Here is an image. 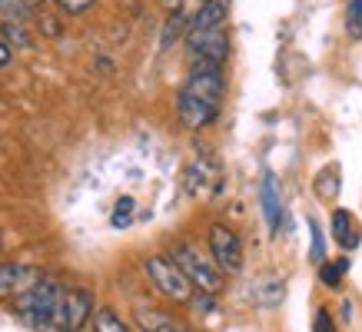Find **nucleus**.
<instances>
[{"mask_svg": "<svg viewBox=\"0 0 362 332\" xmlns=\"http://www.w3.org/2000/svg\"><path fill=\"white\" fill-rule=\"evenodd\" d=\"M0 13H4V20H23L30 7L23 0H0Z\"/></svg>", "mask_w": 362, "mask_h": 332, "instance_id": "nucleus-20", "label": "nucleus"}, {"mask_svg": "<svg viewBox=\"0 0 362 332\" xmlns=\"http://www.w3.org/2000/svg\"><path fill=\"white\" fill-rule=\"evenodd\" d=\"M166 7H170V11H173V7H180V4H183V0H163Z\"/></svg>", "mask_w": 362, "mask_h": 332, "instance_id": "nucleus-28", "label": "nucleus"}, {"mask_svg": "<svg viewBox=\"0 0 362 332\" xmlns=\"http://www.w3.org/2000/svg\"><path fill=\"white\" fill-rule=\"evenodd\" d=\"M346 33L362 40V0H346Z\"/></svg>", "mask_w": 362, "mask_h": 332, "instance_id": "nucleus-19", "label": "nucleus"}, {"mask_svg": "<svg viewBox=\"0 0 362 332\" xmlns=\"http://www.w3.org/2000/svg\"><path fill=\"white\" fill-rule=\"evenodd\" d=\"M279 299H283V279H279V283H266V296H263V302L266 306H276V302H279Z\"/></svg>", "mask_w": 362, "mask_h": 332, "instance_id": "nucleus-25", "label": "nucleus"}, {"mask_svg": "<svg viewBox=\"0 0 362 332\" xmlns=\"http://www.w3.org/2000/svg\"><path fill=\"white\" fill-rule=\"evenodd\" d=\"M209 256H213V263L220 266V273H226V276L243 273V243L240 236L230 226H223V223L209 226Z\"/></svg>", "mask_w": 362, "mask_h": 332, "instance_id": "nucleus-6", "label": "nucleus"}, {"mask_svg": "<svg viewBox=\"0 0 362 332\" xmlns=\"http://www.w3.org/2000/svg\"><path fill=\"white\" fill-rule=\"evenodd\" d=\"M170 259H173V263L183 269V276L189 279V286L197 289V292H209V296H220V292H223V273H220V266L213 263V259H206V256H199L197 246L176 243Z\"/></svg>", "mask_w": 362, "mask_h": 332, "instance_id": "nucleus-3", "label": "nucleus"}, {"mask_svg": "<svg viewBox=\"0 0 362 332\" xmlns=\"http://www.w3.org/2000/svg\"><path fill=\"white\" fill-rule=\"evenodd\" d=\"M189 57L193 64H220L230 57V33L226 27H209V30H189L187 33Z\"/></svg>", "mask_w": 362, "mask_h": 332, "instance_id": "nucleus-7", "label": "nucleus"}, {"mask_svg": "<svg viewBox=\"0 0 362 332\" xmlns=\"http://www.w3.org/2000/svg\"><path fill=\"white\" fill-rule=\"evenodd\" d=\"M346 273H349V259H336V263L322 259V263H319V283L329 286V289H339Z\"/></svg>", "mask_w": 362, "mask_h": 332, "instance_id": "nucleus-16", "label": "nucleus"}, {"mask_svg": "<svg viewBox=\"0 0 362 332\" xmlns=\"http://www.w3.org/2000/svg\"><path fill=\"white\" fill-rule=\"evenodd\" d=\"M313 332H336V322H332L329 309H319L316 319H313Z\"/></svg>", "mask_w": 362, "mask_h": 332, "instance_id": "nucleus-23", "label": "nucleus"}, {"mask_svg": "<svg viewBox=\"0 0 362 332\" xmlns=\"http://www.w3.org/2000/svg\"><path fill=\"white\" fill-rule=\"evenodd\" d=\"M133 322H136L140 332H189L187 322H180L173 312L153 309V306H140L133 312Z\"/></svg>", "mask_w": 362, "mask_h": 332, "instance_id": "nucleus-10", "label": "nucleus"}, {"mask_svg": "<svg viewBox=\"0 0 362 332\" xmlns=\"http://www.w3.org/2000/svg\"><path fill=\"white\" fill-rule=\"evenodd\" d=\"M329 230H332V239L349 253L356 246L362 243V232H359V223L352 220L349 210H332V220H329Z\"/></svg>", "mask_w": 362, "mask_h": 332, "instance_id": "nucleus-11", "label": "nucleus"}, {"mask_svg": "<svg viewBox=\"0 0 362 332\" xmlns=\"http://www.w3.org/2000/svg\"><path fill=\"white\" fill-rule=\"evenodd\" d=\"M263 213H266V226L269 230H279V220H283V199H279V186H276V177L263 179Z\"/></svg>", "mask_w": 362, "mask_h": 332, "instance_id": "nucleus-13", "label": "nucleus"}, {"mask_svg": "<svg viewBox=\"0 0 362 332\" xmlns=\"http://www.w3.org/2000/svg\"><path fill=\"white\" fill-rule=\"evenodd\" d=\"M44 276L37 266L30 263H0V302H13V299L27 292V289Z\"/></svg>", "mask_w": 362, "mask_h": 332, "instance_id": "nucleus-8", "label": "nucleus"}, {"mask_svg": "<svg viewBox=\"0 0 362 332\" xmlns=\"http://www.w3.org/2000/svg\"><path fill=\"white\" fill-rule=\"evenodd\" d=\"M226 93L220 64H193L187 83L176 93V117L187 130H203L220 117V103Z\"/></svg>", "mask_w": 362, "mask_h": 332, "instance_id": "nucleus-1", "label": "nucleus"}, {"mask_svg": "<svg viewBox=\"0 0 362 332\" xmlns=\"http://www.w3.org/2000/svg\"><path fill=\"white\" fill-rule=\"evenodd\" d=\"M143 269H146L150 286L163 299H170V302H189L193 286H189V279L183 276V269H180L170 256H150V259L143 263Z\"/></svg>", "mask_w": 362, "mask_h": 332, "instance_id": "nucleus-4", "label": "nucleus"}, {"mask_svg": "<svg viewBox=\"0 0 362 332\" xmlns=\"http://www.w3.org/2000/svg\"><path fill=\"white\" fill-rule=\"evenodd\" d=\"M54 4H57V7H60L64 13H70V17H77V13H87L90 7L97 4V0H54Z\"/></svg>", "mask_w": 362, "mask_h": 332, "instance_id": "nucleus-21", "label": "nucleus"}, {"mask_svg": "<svg viewBox=\"0 0 362 332\" xmlns=\"http://www.w3.org/2000/svg\"><path fill=\"white\" fill-rule=\"evenodd\" d=\"M187 27H189V13L183 11V7H173L163 23V33H160V50H170V47L187 33Z\"/></svg>", "mask_w": 362, "mask_h": 332, "instance_id": "nucleus-14", "label": "nucleus"}, {"mask_svg": "<svg viewBox=\"0 0 362 332\" xmlns=\"http://www.w3.org/2000/svg\"><path fill=\"white\" fill-rule=\"evenodd\" d=\"M309 230H313V253H309V259H313V263H322V259H326V246H322V232H319V226L313 220H309Z\"/></svg>", "mask_w": 362, "mask_h": 332, "instance_id": "nucleus-22", "label": "nucleus"}, {"mask_svg": "<svg viewBox=\"0 0 362 332\" xmlns=\"http://www.w3.org/2000/svg\"><path fill=\"white\" fill-rule=\"evenodd\" d=\"M4 44L11 47H17V50H30L33 47V37H30V30L23 27V20H4V37H0Z\"/></svg>", "mask_w": 362, "mask_h": 332, "instance_id": "nucleus-15", "label": "nucleus"}, {"mask_svg": "<svg viewBox=\"0 0 362 332\" xmlns=\"http://www.w3.org/2000/svg\"><path fill=\"white\" fill-rule=\"evenodd\" d=\"M23 4H27L30 11H37V7H40V4H47V0H23Z\"/></svg>", "mask_w": 362, "mask_h": 332, "instance_id": "nucleus-27", "label": "nucleus"}, {"mask_svg": "<svg viewBox=\"0 0 362 332\" xmlns=\"http://www.w3.org/2000/svg\"><path fill=\"white\" fill-rule=\"evenodd\" d=\"M11 54H13V50H11L7 44H4V40H0V66H7V64H11Z\"/></svg>", "mask_w": 362, "mask_h": 332, "instance_id": "nucleus-26", "label": "nucleus"}, {"mask_svg": "<svg viewBox=\"0 0 362 332\" xmlns=\"http://www.w3.org/2000/svg\"><path fill=\"white\" fill-rule=\"evenodd\" d=\"M60 296H64V286L50 276H40L27 292L13 299V309L23 322H30L33 329H44L54 322V312L60 306Z\"/></svg>", "mask_w": 362, "mask_h": 332, "instance_id": "nucleus-2", "label": "nucleus"}, {"mask_svg": "<svg viewBox=\"0 0 362 332\" xmlns=\"http://www.w3.org/2000/svg\"><path fill=\"white\" fill-rule=\"evenodd\" d=\"M93 319V292L83 286H74V289H64L60 296V306L54 312V322L60 332H83V326Z\"/></svg>", "mask_w": 362, "mask_h": 332, "instance_id": "nucleus-5", "label": "nucleus"}, {"mask_svg": "<svg viewBox=\"0 0 362 332\" xmlns=\"http://www.w3.org/2000/svg\"><path fill=\"white\" fill-rule=\"evenodd\" d=\"M226 13H230V0H203L199 11L189 17L187 33L189 30H209V27H223Z\"/></svg>", "mask_w": 362, "mask_h": 332, "instance_id": "nucleus-12", "label": "nucleus"}, {"mask_svg": "<svg viewBox=\"0 0 362 332\" xmlns=\"http://www.w3.org/2000/svg\"><path fill=\"white\" fill-rule=\"evenodd\" d=\"M187 189L193 196H213L220 189V170L209 156H199L197 163L187 170Z\"/></svg>", "mask_w": 362, "mask_h": 332, "instance_id": "nucleus-9", "label": "nucleus"}, {"mask_svg": "<svg viewBox=\"0 0 362 332\" xmlns=\"http://www.w3.org/2000/svg\"><path fill=\"white\" fill-rule=\"evenodd\" d=\"M133 213H136L133 196H120L117 199V206H113V213H110V226L113 230H127V226L133 223Z\"/></svg>", "mask_w": 362, "mask_h": 332, "instance_id": "nucleus-18", "label": "nucleus"}, {"mask_svg": "<svg viewBox=\"0 0 362 332\" xmlns=\"http://www.w3.org/2000/svg\"><path fill=\"white\" fill-rule=\"evenodd\" d=\"M93 332H130V326L117 316V309L103 306V309H93Z\"/></svg>", "mask_w": 362, "mask_h": 332, "instance_id": "nucleus-17", "label": "nucleus"}, {"mask_svg": "<svg viewBox=\"0 0 362 332\" xmlns=\"http://www.w3.org/2000/svg\"><path fill=\"white\" fill-rule=\"evenodd\" d=\"M40 30H44V37H60V20L57 17H50V13H40Z\"/></svg>", "mask_w": 362, "mask_h": 332, "instance_id": "nucleus-24", "label": "nucleus"}]
</instances>
